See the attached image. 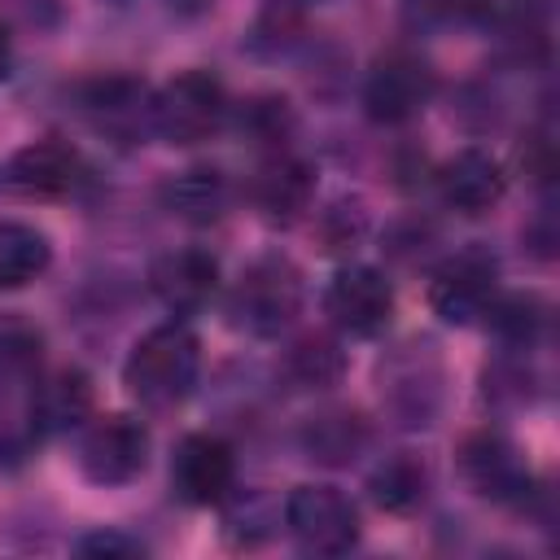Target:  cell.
I'll use <instances>...</instances> for the list:
<instances>
[{
  "label": "cell",
  "mask_w": 560,
  "mask_h": 560,
  "mask_svg": "<svg viewBox=\"0 0 560 560\" xmlns=\"http://www.w3.org/2000/svg\"><path fill=\"white\" fill-rule=\"evenodd\" d=\"M197 368H201L197 337L184 324H162L136 341V350L122 368V381H127L131 398H140L144 407H175L179 398H188Z\"/></svg>",
  "instance_id": "1"
},
{
  "label": "cell",
  "mask_w": 560,
  "mask_h": 560,
  "mask_svg": "<svg viewBox=\"0 0 560 560\" xmlns=\"http://www.w3.org/2000/svg\"><path fill=\"white\" fill-rule=\"evenodd\" d=\"M289 534L315 556H341L359 538V512L337 486H298L284 503Z\"/></svg>",
  "instance_id": "2"
},
{
  "label": "cell",
  "mask_w": 560,
  "mask_h": 560,
  "mask_svg": "<svg viewBox=\"0 0 560 560\" xmlns=\"http://www.w3.org/2000/svg\"><path fill=\"white\" fill-rule=\"evenodd\" d=\"M302 306V280L284 258L254 262L232 289V315L249 332H280Z\"/></svg>",
  "instance_id": "3"
},
{
  "label": "cell",
  "mask_w": 560,
  "mask_h": 560,
  "mask_svg": "<svg viewBox=\"0 0 560 560\" xmlns=\"http://www.w3.org/2000/svg\"><path fill=\"white\" fill-rule=\"evenodd\" d=\"M153 118L171 144H197L223 118V83L210 70H184L162 88Z\"/></svg>",
  "instance_id": "4"
},
{
  "label": "cell",
  "mask_w": 560,
  "mask_h": 560,
  "mask_svg": "<svg viewBox=\"0 0 560 560\" xmlns=\"http://www.w3.org/2000/svg\"><path fill=\"white\" fill-rule=\"evenodd\" d=\"M79 459L96 486H122V481L140 477V468L149 459V433L131 416H105L88 429Z\"/></svg>",
  "instance_id": "5"
},
{
  "label": "cell",
  "mask_w": 560,
  "mask_h": 560,
  "mask_svg": "<svg viewBox=\"0 0 560 560\" xmlns=\"http://www.w3.org/2000/svg\"><path fill=\"white\" fill-rule=\"evenodd\" d=\"M232 477H236V459H232V446L214 433H192L175 446V459H171V481H175V494L192 508H210L219 503L228 490H232Z\"/></svg>",
  "instance_id": "6"
},
{
  "label": "cell",
  "mask_w": 560,
  "mask_h": 560,
  "mask_svg": "<svg viewBox=\"0 0 560 560\" xmlns=\"http://www.w3.org/2000/svg\"><path fill=\"white\" fill-rule=\"evenodd\" d=\"M433 92V74L420 57L411 52H389L372 66L368 74V88H363V101H368V114L376 122H407L424 109Z\"/></svg>",
  "instance_id": "7"
},
{
  "label": "cell",
  "mask_w": 560,
  "mask_h": 560,
  "mask_svg": "<svg viewBox=\"0 0 560 560\" xmlns=\"http://www.w3.org/2000/svg\"><path fill=\"white\" fill-rule=\"evenodd\" d=\"M332 324H341L346 332L354 337H372L389 324L394 315V289L381 271L372 267H341L328 284V298H324Z\"/></svg>",
  "instance_id": "8"
},
{
  "label": "cell",
  "mask_w": 560,
  "mask_h": 560,
  "mask_svg": "<svg viewBox=\"0 0 560 560\" xmlns=\"http://www.w3.org/2000/svg\"><path fill=\"white\" fill-rule=\"evenodd\" d=\"M9 184L18 192H31V197H61V192H74L88 175L83 158L74 144L66 140H35L26 149H18L9 158Z\"/></svg>",
  "instance_id": "9"
},
{
  "label": "cell",
  "mask_w": 560,
  "mask_h": 560,
  "mask_svg": "<svg viewBox=\"0 0 560 560\" xmlns=\"http://www.w3.org/2000/svg\"><path fill=\"white\" fill-rule=\"evenodd\" d=\"M429 302L451 324H468L472 315H486V306L494 302V262H486L481 254H464L446 262L433 276Z\"/></svg>",
  "instance_id": "10"
},
{
  "label": "cell",
  "mask_w": 560,
  "mask_h": 560,
  "mask_svg": "<svg viewBox=\"0 0 560 560\" xmlns=\"http://www.w3.org/2000/svg\"><path fill=\"white\" fill-rule=\"evenodd\" d=\"M149 284L171 311H197L219 284V262L206 249H171L153 262Z\"/></svg>",
  "instance_id": "11"
},
{
  "label": "cell",
  "mask_w": 560,
  "mask_h": 560,
  "mask_svg": "<svg viewBox=\"0 0 560 560\" xmlns=\"http://www.w3.org/2000/svg\"><path fill=\"white\" fill-rule=\"evenodd\" d=\"M438 179H442V197H446L455 210H464V214L490 210V206L503 197V188H508L503 166H499L490 153H481V149L455 153V158L442 166Z\"/></svg>",
  "instance_id": "12"
},
{
  "label": "cell",
  "mask_w": 560,
  "mask_h": 560,
  "mask_svg": "<svg viewBox=\"0 0 560 560\" xmlns=\"http://www.w3.org/2000/svg\"><path fill=\"white\" fill-rule=\"evenodd\" d=\"M88 411H92V381L79 368H61L35 389V416H39V429L48 433L83 424Z\"/></svg>",
  "instance_id": "13"
},
{
  "label": "cell",
  "mask_w": 560,
  "mask_h": 560,
  "mask_svg": "<svg viewBox=\"0 0 560 560\" xmlns=\"http://www.w3.org/2000/svg\"><path fill=\"white\" fill-rule=\"evenodd\" d=\"M52 249L44 232L26 223H0V289H22L48 267Z\"/></svg>",
  "instance_id": "14"
},
{
  "label": "cell",
  "mask_w": 560,
  "mask_h": 560,
  "mask_svg": "<svg viewBox=\"0 0 560 560\" xmlns=\"http://www.w3.org/2000/svg\"><path fill=\"white\" fill-rule=\"evenodd\" d=\"M368 442V424L359 411H324L306 424V446L324 464H346Z\"/></svg>",
  "instance_id": "15"
},
{
  "label": "cell",
  "mask_w": 560,
  "mask_h": 560,
  "mask_svg": "<svg viewBox=\"0 0 560 560\" xmlns=\"http://www.w3.org/2000/svg\"><path fill=\"white\" fill-rule=\"evenodd\" d=\"M464 468H468V477H472V486L481 494H508V490L521 486V468H516L512 451L499 438H490V433L472 438L464 446Z\"/></svg>",
  "instance_id": "16"
},
{
  "label": "cell",
  "mask_w": 560,
  "mask_h": 560,
  "mask_svg": "<svg viewBox=\"0 0 560 560\" xmlns=\"http://www.w3.org/2000/svg\"><path fill=\"white\" fill-rule=\"evenodd\" d=\"M372 499L385 512H411L424 499V468L411 455H394L372 472Z\"/></svg>",
  "instance_id": "17"
},
{
  "label": "cell",
  "mask_w": 560,
  "mask_h": 560,
  "mask_svg": "<svg viewBox=\"0 0 560 560\" xmlns=\"http://www.w3.org/2000/svg\"><path fill=\"white\" fill-rule=\"evenodd\" d=\"M311 197V171L302 162H276L258 179V201L267 214H298Z\"/></svg>",
  "instance_id": "18"
},
{
  "label": "cell",
  "mask_w": 560,
  "mask_h": 560,
  "mask_svg": "<svg viewBox=\"0 0 560 560\" xmlns=\"http://www.w3.org/2000/svg\"><path fill=\"white\" fill-rule=\"evenodd\" d=\"M166 201L184 219H214L223 206V179H219V171H184L166 188Z\"/></svg>",
  "instance_id": "19"
},
{
  "label": "cell",
  "mask_w": 560,
  "mask_h": 560,
  "mask_svg": "<svg viewBox=\"0 0 560 560\" xmlns=\"http://www.w3.org/2000/svg\"><path fill=\"white\" fill-rule=\"evenodd\" d=\"M289 372L302 385H332L341 376V350L324 337H306L293 354H289Z\"/></svg>",
  "instance_id": "20"
},
{
  "label": "cell",
  "mask_w": 560,
  "mask_h": 560,
  "mask_svg": "<svg viewBox=\"0 0 560 560\" xmlns=\"http://www.w3.org/2000/svg\"><path fill=\"white\" fill-rule=\"evenodd\" d=\"M486 315L494 319V328L503 332V337H512V341H525V337H534V328H538V302L534 298H508V302H490L486 306Z\"/></svg>",
  "instance_id": "21"
},
{
  "label": "cell",
  "mask_w": 560,
  "mask_h": 560,
  "mask_svg": "<svg viewBox=\"0 0 560 560\" xmlns=\"http://www.w3.org/2000/svg\"><path fill=\"white\" fill-rule=\"evenodd\" d=\"M241 127H249V131L262 136V140H276V136L289 127V109H284V101H276V96H262V101H254V105L241 114Z\"/></svg>",
  "instance_id": "22"
},
{
  "label": "cell",
  "mask_w": 560,
  "mask_h": 560,
  "mask_svg": "<svg viewBox=\"0 0 560 560\" xmlns=\"http://www.w3.org/2000/svg\"><path fill=\"white\" fill-rule=\"evenodd\" d=\"M79 551L83 556H140V547L127 542V538H118V534H92V538L79 542Z\"/></svg>",
  "instance_id": "23"
},
{
  "label": "cell",
  "mask_w": 560,
  "mask_h": 560,
  "mask_svg": "<svg viewBox=\"0 0 560 560\" xmlns=\"http://www.w3.org/2000/svg\"><path fill=\"white\" fill-rule=\"evenodd\" d=\"M214 0H171V9L179 13V18H197V13H206Z\"/></svg>",
  "instance_id": "24"
},
{
  "label": "cell",
  "mask_w": 560,
  "mask_h": 560,
  "mask_svg": "<svg viewBox=\"0 0 560 560\" xmlns=\"http://www.w3.org/2000/svg\"><path fill=\"white\" fill-rule=\"evenodd\" d=\"M9 57H13V48H9V26L0 22V79L9 74Z\"/></svg>",
  "instance_id": "25"
}]
</instances>
